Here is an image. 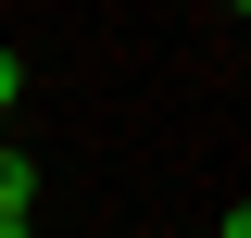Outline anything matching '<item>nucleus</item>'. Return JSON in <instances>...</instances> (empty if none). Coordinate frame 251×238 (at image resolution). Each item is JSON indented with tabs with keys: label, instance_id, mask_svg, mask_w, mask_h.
I'll list each match as a JSON object with an SVG mask.
<instances>
[{
	"label": "nucleus",
	"instance_id": "obj_1",
	"mask_svg": "<svg viewBox=\"0 0 251 238\" xmlns=\"http://www.w3.org/2000/svg\"><path fill=\"white\" fill-rule=\"evenodd\" d=\"M13 100H25V50H0V125H13Z\"/></svg>",
	"mask_w": 251,
	"mask_h": 238
}]
</instances>
